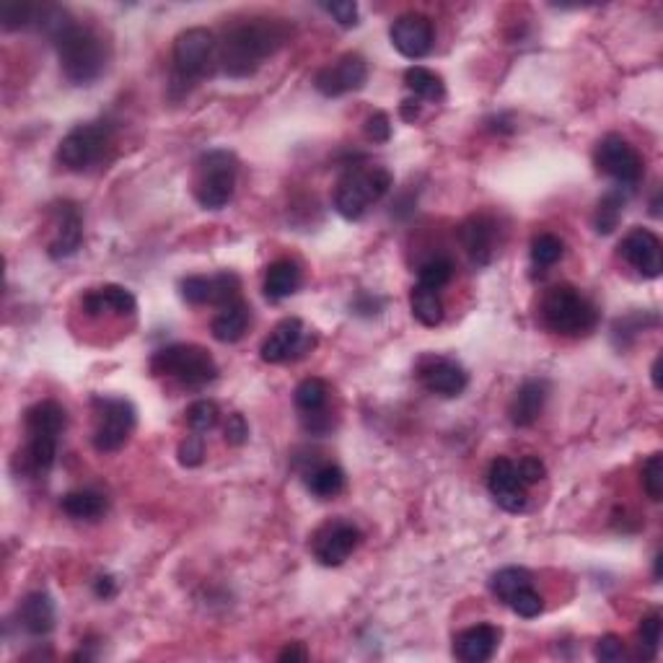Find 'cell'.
Instances as JSON below:
<instances>
[{
	"label": "cell",
	"mask_w": 663,
	"mask_h": 663,
	"mask_svg": "<svg viewBox=\"0 0 663 663\" xmlns=\"http://www.w3.org/2000/svg\"><path fill=\"white\" fill-rule=\"evenodd\" d=\"M112 146V125L107 122H86L76 125L60 140L57 161L68 171H89L104 158Z\"/></svg>",
	"instance_id": "10"
},
{
	"label": "cell",
	"mask_w": 663,
	"mask_h": 663,
	"mask_svg": "<svg viewBox=\"0 0 663 663\" xmlns=\"http://www.w3.org/2000/svg\"><path fill=\"white\" fill-rule=\"evenodd\" d=\"M661 645V614L653 612L640 622V648H645L643 658H656Z\"/></svg>",
	"instance_id": "40"
},
{
	"label": "cell",
	"mask_w": 663,
	"mask_h": 663,
	"mask_svg": "<svg viewBox=\"0 0 663 663\" xmlns=\"http://www.w3.org/2000/svg\"><path fill=\"white\" fill-rule=\"evenodd\" d=\"M37 26L52 39L63 76L73 86H89L102 76L109 52L104 39L91 26L78 24L65 8L57 6H42Z\"/></svg>",
	"instance_id": "1"
},
{
	"label": "cell",
	"mask_w": 663,
	"mask_h": 663,
	"mask_svg": "<svg viewBox=\"0 0 663 663\" xmlns=\"http://www.w3.org/2000/svg\"><path fill=\"white\" fill-rule=\"evenodd\" d=\"M516 469L524 485H537V482L544 480V474H547V467H544L542 459H537V456H524V459L516 464Z\"/></svg>",
	"instance_id": "45"
},
{
	"label": "cell",
	"mask_w": 663,
	"mask_h": 663,
	"mask_svg": "<svg viewBox=\"0 0 663 663\" xmlns=\"http://www.w3.org/2000/svg\"><path fill=\"white\" fill-rule=\"evenodd\" d=\"M547 394H550V384L544 379H529L518 386V392L513 394L511 407H508V417L516 428H529L539 420L544 405H547Z\"/></svg>",
	"instance_id": "21"
},
{
	"label": "cell",
	"mask_w": 663,
	"mask_h": 663,
	"mask_svg": "<svg viewBox=\"0 0 663 663\" xmlns=\"http://www.w3.org/2000/svg\"><path fill=\"white\" fill-rule=\"evenodd\" d=\"M487 490L503 511L521 513L526 508V485L518 477L516 464L506 456H498L487 469Z\"/></svg>",
	"instance_id": "16"
},
{
	"label": "cell",
	"mask_w": 663,
	"mask_h": 663,
	"mask_svg": "<svg viewBox=\"0 0 663 663\" xmlns=\"http://www.w3.org/2000/svg\"><path fill=\"white\" fill-rule=\"evenodd\" d=\"M454 278V265H451V259L436 257L425 262L417 272V285H423V288H430V291H441L446 285L451 283Z\"/></svg>",
	"instance_id": "35"
},
{
	"label": "cell",
	"mask_w": 663,
	"mask_h": 663,
	"mask_svg": "<svg viewBox=\"0 0 663 663\" xmlns=\"http://www.w3.org/2000/svg\"><path fill=\"white\" fill-rule=\"evenodd\" d=\"M619 254L625 259L627 265L648 280H656L663 270V257H661V241L653 231L648 228H632L630 234L619 244Z\"/></svg>",
	"instance_id": "17"
},
{
	"label": "cell",
	"mask_w": 663,
	"mask_h": 663,
	"mask_svg": "<svg viewBox=\"0 0 663 663\" xmlns=\"http://www.w3.org/2000/svg\"><path fill=\"white\" fill-rule=\"evenodd\" d=\"M389 39H392L394 50L407 60H420L433 50V21L423 13H402L389 26Z\"/></svg>",
	"instance_id": "15"
},
{
	"label": "cell",
	"mask_w": 663,
	"mask_h": 663,
	"mask_svg": "<svg viewBox=\"0 0 663 663\" xmlns=\"http://www.w3.org/2000/svg\"><path fill=\"white\" fill-rule=\"evenodd\" d=\"M65 423V410L52 399L37 402L26 410L24 415V430H26V451H24V464L32 474H47L55 467L57 459V443L63 436Z\"/></svg>",
	"instance_id": "3"
},
{
	"label": "cell",
	"mask_w": 663,
	"mask_h": 663,
	"mask_svg": "<svg viewBox=\"0 0 663 663\" xmlns=\"http://www.w3.org/2000/svg\"><path fill=\"white\" fill-rule=\"evenodd\" d=\"M596 658L604 663H617L625 658V643L617 635H604V638L596 643Z\"/></svg>",
	"instance_id": "43"
},
{
	"label": "cell",
	"mask_w": 663,
	"mask_h": 663,
	"mask_svg": "<svg viewBox=\"0 0 663 663\" xmlns=\"http://www.w3.org/2000/svg\"><path fill=\"white\" fill-rule=\"evenodd\" d=\"M19 625L29 635L42 638L55 627V601L45 591H34L19 604Z\"/></svg>",
	"instance_id": "25"
},
{
	"label": "cell",
	"mask_w": 663,
	"mask_h": 663,
	"mask_svg": "<svg viewBox=\"0 0 663 663\" xmlns=\"http://www.w3.org/2000/svg\"><path fill=\"white\" fill-rule=\"evenodd\" d=\"M249 441V425L244 420V415L234 412V415H228L226 423V443L231 446H244Z\"/></svg>",
	"instance_id": "47"
},
{
	"label": "cell",
	"mask_w": 663,
	"mask_h": 663,
	"mask_svg": "<svg viewBox=\"0 0 663 663\" xmlns=\"http://www.w3.org/2000/svg\"><path fill=\"white\" fill-rule=\"evenodd\" d=\"M643 487H645V493H648V498H651L653 503H658V500H661V493H663V459H661V454H653L651 459L643 464Z\"/></svg>",
	"instance_id": "41"
},
{
	"label": "cell",
	"mask_w": 663,
	"mask_h": 663,
	"mask_svg": "<svg viewBox=\"0 0 663 663\" xmlns=\"http://www.w3.org/2000/svg\"><path fill=\"white\" fill-rule=\"evenodd\" d=\"M39 13H42V6L24 3V0H11V3H3V8H0V21H3L6 32H16V29L37 26Z\"/></svg>",
	"instance_id": "33"
},
{
	"label": "cell",
	"mask_w": 663,
	"mask_h": 663,
	"mask_svg": "<svg viewBox=\"0 0 663 663\" xmlns=\"http://www.w3.org/2000/svg\"><path fill=\"white\" fill-rule=\"evenodd\" d=\"M306 658H309V653H306V648L301 643H291V645H285L283 651L278 653V661H283V663H288V661H306Z\"/></svg>",
	"instance_id": "48"
},
{
	"label": "cell",
	"mask_w": 663,
	"mask_h": 663,
	"mask_svg": "<svg viewBox=\"0 0 663 663\" xmlns=\"http://www.w3.org/2000/svg\"><path fill=\"white\" fill-rule=\"evenodd\" d=\"M405 86L412 91L415 99H423V102L438 104L446 99V83L438 76L436 70L423 68V65H412L405 73Z\"/></svg>",
	"instance_id": "30"
},
{
	"label": "cell",
	"mask_w": 663,
	"mask_h": 663,
	"mask_svg": "<svg viewBox=\"0 0 663 663\" xmlns=\"http://www.w3.org/2000/svg\"><path fill=\"white\" fill-rule=\"evenodd\" d=\"M508 607H511L513 614H518V617L534 619L542 614L544 601H542V596H539L537 588H534V583H529V586L518 588L516 594L508 599Z\"/></svg>",
	"instance_id": "37"
},
{
	"label": "cell",
	"mask_w": 663,
	"mask_h": 663,
	"mask_svg": "<svg viewBox=\"0 0 663 663\" xmlns=\"http://www.w3.org/2000/svg\"><path fill=\"white\" fill-rule=\"evenodd\" d=\"M239 177V161L226 148H215L200 156L195 171V200L205 210H221L231 203Z\"/></svg>",
	"instance_id": "7"
},
{
	"label": "cell",
	"mask_w": 663,
	"mask_h": 663,
	"mask_svg": "<svg viewBox=\"0 0 663 663\" xmlns=\"http://www.w3.org/2000/svg\"><path fill=\"white\" fill-rule=\"evenodd\" d=\"M656 578H661V555H656Z\"/></svg>",
	"instance_id": "52"
},
{
	"label": "cell",
	"mask_w": 663,
	"mask_h": 663,
	"mask_svg": "<svg viewBox=\"0 0 663 663\" xmlns=\"http://www.w3.org/2000/svg\"><path fill=\"white\" fill-rule=\"evenodd\" d=\"M459 239L464 252L469 254L477 267L490 265L495 254V223L487 215H472L464 226L459 228Z\"/></svg>",
	"instance_id": "22"
},
{
	"label": "cell",
	"mask_w": 663,
	"mask_h": 663,
	"mask_svg": "<svg viewBox=\"0 0 663 663\" xmlns=\"http://www.w3.org/2000/svg\"><path fill=\"white\" fill-rule=\"evenodd\" d=\"M205 461V441L200 433H192V436L184 438L179 443V464L182 467H200Z\"/></svg>",
	"instance_id": "42"
},
{
	"label": "cell",
	"mask_w": 663,
	"mask_h": 663,
	"mask_svg": "<svg viewBox=\"0 0 663 663\" xmlns=\"http://www.w3.org/2000/svg\"><path fill=\"white\" fill-rule=\"evenodd\" d=\"M94 591H96V596H99V599H112V596L117 594V586H114V578H109V575H102V578H96Z\"/></svg>",
	"instance_id": "49"
},
{
	"label": "cell",
	"mask_w": 663,
	"mask_h": 663,
	"mask_svg": "<svg viewBox=\"0 0 663 663\" xmlns=\"http://www.w3.org/2000/svg\"><path fill=\"white\" fill-rule=\"evenodd\" d=\"M565 252V244H562L560 236L555 234H539L537 239L531 241V262L534 267H552L562 259Z\"/></svg>",
	"instance_id": "36"
},
{
	"label": "cell",
	"mask_w": 663,
	"mask_h": 663,
	"mask_svg": "<svg viewBox=\"0 0 663 663\" xmlns=\"http://www.w3.org/2000/svg\"><path fill=\"white\" fill-rule=\"evenodd\" d=\"M324 11L332 16L340 26H355L358 24V3H350V0H340V3H327Z\"/></svg>",
	"instance_id": "46"
},
{
	"label": "cell",
	"mask_w": 663,
	"mask_h": 663,
	"mask_svg": "<svg viewBox=\"0 0 663 663\" xmlns=\"http://www.w3.org/2000/svg\"><path fill=\"white\" fill-rule=\"evenodd\" d=\"M301 288V267L293 259H278L267 267L265 296L270 301H283Z\"/></svg>",
	"instance_id": "27"
},
{
	"label": "cell",
	"mask_w": 663,
	"mask_h": 663,
	"mask_svg": "<svg viewBox=\"0 0 663 663\" xmlns=\"http://www.w3.org/2000/svg\"><path fill=\"white\" fill-rule=\"evenodd\" d=\"M651 376H653V386H656V389H661V355H658V358L653 360Z\"/></svg>",
	"instance_id": "51"
},
{
	"label": "cell",
	"mask_w": 663,
	"mask_h": 663,
	"mask_svg": "<svg viewBox=\"0 0 663 663\" xmlns=\"http://www.w3.org/2000/svg\"><path fill=\"white\" fill-rule=\"evenodd\" d=\"M399 114H402V120L407 122H415V117L420 114V107H417V99L415 102H402V107H399Z\"/></svg>",
	"instance_id": "50"
},
{
	"label": "cell",
	"mask_w": 663,
	"mask_h": 663,
	"mask_svg": "<svg viewBox=\"0 0 663 663\" xmlns=\"http://www.w3.org/2000/svg\"><path fill=\"white\" fill-rule=\"evenodd\" d=\"M410 309L412 316L423 327H438L443 322V301L441 293L423 288V285H415L410 293Z\"/></svg>",
	"instance_id": "31"
},
{
	"label": "cell",
	"mask_w": 663,
	"mask_h": 663,
	"mask_svg": "<svg viewBox=\"0 0 663 663\" xmlns=\"http://www.w3.org/2000/svg\"><path fill=\"white\" fill-rule=\"evenodd\" d=\"M360 539H363V534H360V529L353 521L332 518V521H327V524H322L314 531V537H311V555H314L316 562L324 565V568H337V565H342V562L358 550Z\"/></svg>",
	"instance_id": "12"
},
{
	"label": "cell",
	"mask_w": 663,
	"mask_h": 663,
	"mask_svg": "<svg viewBox=\"0 0 663 663\" xmlns=\"http://www.w3.org/2000/svg\"><path fill=\"white\" fill-rule=\"evenodd\" d=\"M296 407L304 415L306 428L314 433H322L329 428V420L324 417L329 402V386L322 379H306L296 386Z\"/></svg>",
	"instance_id": "23"
},
{
	"label": "cell",
	"mask_w": 663,
	"mask_h": 663,
	"mask_svg": "<svg viewBox=\"0 0 663 663\" xmlns=\"http://www.w3.org/2000/svg\"><path fill=\"white\" fill-rule=\"evenodd\" d=\"M182 298L192 306H203L213 301V278L205 275H192L182 280Z\"/></svg>",
	"instance_id": "39"
},
{
	"label": "cell",
	"mask_w": 663,
	"mask_h": 663,
	"mask_svg": "<svg viewBox=\"0 0 663 663\" xmlns=\"http://www.w3.org/2000/svg\"><path fill=\"white\" fill-rule=\"evenodd\" d=\"M366 135L373 143H386V140L392 138V120H389V114H371L366 120Z\"/></svg>",
	"instance_id": "44"
},
{
	"label": "cell",
	"mask_w": 663,
	"mask_h": 663,
	"mask_svg": "<svg viewBox=\"0 0 663 663\" xmlns=\"http://www.w3.org/2000/svg\"><path fill=\"white\" fill-rule=\"evenodd\" d=\"M156 376H174L184 386H205L218 379V363L200 345H169L151 358Z\"/></svg>",
	"instance_id": "8"
},
{
	"label": "cell",
	"mask_w": 663,
	"mask_h": 663,
	"mask_svg": "<svg viewBox=\"0 0 663 663\" xmlns=\"http://www.w3.org/2000/svg\"><path fill=\"white\" fill-rule=\"evenodd\" d=\"M625 203H627V190H622V187H614V190H609L607 195L601 197L599 208H596L594 215L596 234L601 236L612 234L614 228L619 226V218H622Z\"/></svg>",
	"instance_id": "32"
},
{
	"label": "cell",
	"mask_w": 663,
	"mask_h": 663,
	"mask_svg": "<svg viewBox=\"0 0 663 663\" xmlns=\"http://www.w3.org/2000/svg\"><path fill=\"white\" fill-rule=\"evenodd\" d=\"M288 39H291V26L285 19L254 16L239 21L218 42V65L226 76L249 78L275 52L283 50Z\"/></svg>",
	"instance_id": "2"
},
{
	"label": "cell",
	"mask_w": 663,
	"mask_h": 663,
	"mask_svg": "<svg viewBox=\"0 0 663 663\" xmlns=\"http://www.w3.org/2000/svg\"><path fill=\"white\" fill-rule=\"evenodd\" d=\"M218 417H221L218 405L210 402V399H200V402L190 405V410H187V423H190L192 433H200V436L210 433L218 425Z\"/></svg>",
	"instance_id": "38"
},
{
	"label": "cell",
	"mask_w": 663,
	"mask_h": 663,
	"mask_svg": "<svg viewBox=\"0 0 663 663\" xmlns=\"http://www.w3.org/2000/svg\"><path fill=\"white\" fill-rule=\"evenodd\" d=\"M138 412L122 397H94V433L91 443L99 454L120 451L133 436Z\"/></svg>",
	"instance_id": "9"
},
{
	"label": "cell",
	"mask_w": 663,
	"mask_h": 663,
	"mask_svg": "<svg viewBox=\"0 0 663 663\" xmlns=\"http://www.w3.org/2000/svg\"><path fill=\"white\" fill-rule=\"evenodd\" d=\"M544 327L562 337H581L594 332L599 311L573 285H555L542 301Z\"/></svg>",
	"instance_id": "6"
},
{
	"label": "cell",
	"mask_w": 663,
	"mask_h": 663,
	"mask_svg": "<svg viewBox=\"0 0 663 663\" xmlns=\"http://www.w3.org/2000/svg\"><path fill=\"white\" fill-rule=\"evenodd\" d=\"M596 166L601 174H607L622 190H635L643 179V158L622 135H607L596 146Z\"/></svg>",
	"instance_id": "11"
},
{
	"label": "cell",
	"mask_w": 663,
	"mask_h": 663,
	"mask_svg": "<svg viewBox=\"0 0 663 663\" xmlns=\"http://www.w3.org/2000/svg\"><path fill=\"white\" fill-rule=\"evenodd\" d=\"M311 348H314V335H309V329L304 327L301 319H296V316H288V319H283L278 327L272 329L270 337L262 342L259 355H262L265 363L278 366V363H288V360L304 358Z\"/></svg>",
	"instance_id": "13"
},
{
	"label": "cell",
	"mask_w": 663,
	"mask_h": 663,
	"mask_svg": "<svg viewBox=\"0 0 663 663\" xmlns=\"http://www.w3.org/2000/svg\"><path fill=\"white\" fill-rule=\"evenodd\" d=\"M500 630L495 625H474L454 638V656L464 663H485L495 656Z\"/></svg>",
	"instance_id": "20"
},
{
	"label": "cell",
	"mask_w": 663,
	"mask_h": 663,
	"mask_svg": "<svg viewBox=\"0 0 663 663\" xmlns=\"http://www.w3.org/2000/svg\"><path fill=\"white\" fill-rule=\"evenodd\" d=\"M65 516L76 518V521H96L107 513V498L96 490H70L60 500Z\"/></svg>",
	"instance_id": "29"
},
{
	"label": "cell",
	"mask_w": 663,
	"mask_h": 663,
	"mask_svg": "<svg viewBox=\"0 0 663 663\" xmlns=\"http://www.w3.org/2000/svg\"><path fill=\"white\" fill-rule=\"evenodd\" d=\"M531 583V573L524 568H503L493 575V581H490V588H493V594L498 596L503 604H508L513 594H516L518 588H524Z\"/></svg>",
	"instance_id": "34"
},
{
	"label": "cell",
	"mask_w": 663,
	"mask_h": 663,
	"mask_svg": "<svg viewBox=\"0 0 663 663\" xmlns=\"http://www.w3.org/2000/svg\"><path fill=\"white\" fill-rule=\"evenodd\" d=\"M304 482L306 490H309L314 498L332 500L345 490V472H342L337 464L322 461V464H314L311 469H306Z\"/></svg>",
	"instance_id": "28"
},
{
	"label": "cell",
	"mask_w": 663,
	"mask_h": 663,
	"mask_svg": "<svg viewBox=\"0 0 663 663\" xmlns=\"http://www.w3.org/2000/svg\"><path fill=\"white\" fill-rule=\"evenodd\" d=\"M83 244V218L73 203H60L55 208V236H52L47 254L52 259H68Z\"/></svg>",
	"instance_id": "19"
},
{
	"label": "cell",
	"mask_w": 663,
	"mask_h": 663,
	"mask_svg": "<svg viewBox=\"0 0 663 663\" xmlns=\"http://www.w3.org/2000/svg\"><path fill=\"white\" fill-rule=\"evenodd\" d=\"M218 65V39L213 32L195 26L174 39V73H171V94H187L197 81L213 73Z\"/></svg>",
	"instance_id": "5"
},
{
	"label": "cell",
	"mask_w": 663,
	"mask_h": 663,
	"mask_svg": "<svg viewBox=\"0 0 663 663\" xmlns=\"http://www.w3.org/2000/svg\"><path fill=\"white\" fill-rule=\"evenodd\" d=\"M420 384L428 389L430 394L438 397H459L469 384V376L461 363L451 358H428L420 366Z\"/></svg>",
	"instance_id": "18"
},
{
	"label": "cell",
	"mask_w": 663,
	"mask_h": 663,
	"mask_svg": "<svg viewBox=\"0 0 663 663\" xmlns=\"http://www.w3.org/2000/svg\"><path fill=\"white\" fill-rule=\"evenodd\" d=\"M83 311L89 316H104V314H117V316H133L138 309V301L127 288L122 285H102L94 288L83 296Z\"/></svg>",
	"instance_id": "24"
},
{
	"label": "cell",
	"mask_w": 663,
	"mask_h": 663,
	"mask_svg": "<svg viewBox=\"0 0 663 663\" xmlns=\"http://www.w3.org/2000/svg\"><path fill=\"white\" fill-rule=\"evenodd\" d=\"M249 322H252V309H249L244 301H236V304L223 306V309L215 314L210 329H213L215 340L234 345V342H239L241 337L247 335Z\"/></svg>",
	"instance_id": "26"
},
{
	"label": "cell",
	"mask_w": 663,
	"mask_h": 663,
	"mask_svg": "<svg viewBox=\"0 0 663 663\" xmlns=\"http://www.w3.org/2000/svg\"><path fill=\"white\" fill-rule=\"evenodd\" d=\"M394 177L392 171L384 166L373 164H353L342 174L335 190V210L348 218L358 221L368 213L371 205H376L386 192L392 190Z\"/></svg>",
	"instance_id": "4"
},
{
	"label": "cell",
	"mask_w": 663,
	"mask_h": 663,
	"mask_svg": "<svg viewBox=\"0 0 663 663\" xmlns=\"http://www.w3.org/2000/svg\"><path fill=\"white\" fill-rule=\"evenodd\" d=\"M368 81V63L358 52L337 57L335 63L324 65L314 76V89L322 96H345L350 91L363 89Z\"/></svg>",
	"instance_id": "14"
}]
</instances>
